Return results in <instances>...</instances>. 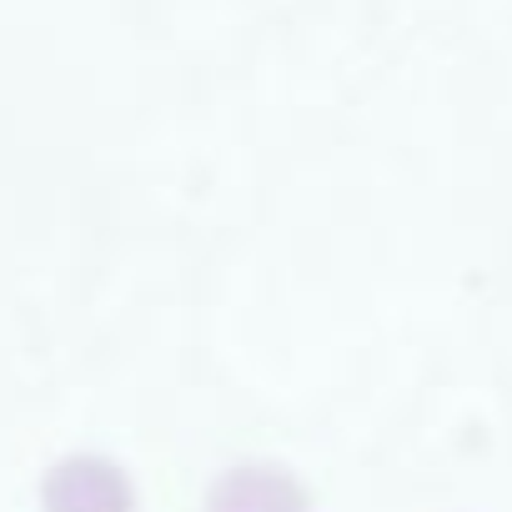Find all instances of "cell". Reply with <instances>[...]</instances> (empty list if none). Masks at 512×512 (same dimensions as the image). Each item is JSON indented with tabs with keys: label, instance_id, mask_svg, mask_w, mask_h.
I'll use <instances>...</instances> for the list:
<instances>
[{
	"label": "cell",
	"instance_id": "1",
	"mask_svg": "<svg viewBox=\"0 0 512 512\" xmlns=\"http://www.w3.org/2000/svg\"><path fill=\"white\" fill-rule=\"evenodd\" d=\"M41 512H141V492L116 457L71 452L46 467Z\"/></svg>",
	"mask_w": 512,
	"mask_h": 512
},
{
	"label": "cell",
	"instance_id": "2",
	"mask_svg": "<svg viewBox=\"0 0 512 512\" xmlns=\"http://www.w3.org/2000/svg\"><path fill=\"white\" fill-rule=\"evenodd\" d=\"M201 512H317V497L297 467L251 457V462L221 467L206 482Z\"/></svg>",
	"mask_w": 512,
	"mask_h": 512
}]
</instances>
